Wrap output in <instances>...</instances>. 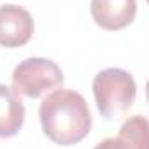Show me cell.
I'll return each instance as SVG.
<instances>
[{"label":"cell","instance_id":"1","mask_svg":"<svg viewBox=\"0 0 149 149\" xmlns=\"http://www.w3.org/2000/svg\"><path fill=\"white\" fill-rule=\"evenodd\" d=\"M43 134L59 146H73L83 141L92 128L87 101L74 90L57 88L40 104Z\"/></svg>","mask_w":149,"mask_h":149},{"label":"cell","instance_id":"2","mask_svg":"<svg viewBox=\"0 0 149 149\" xmlns=\"http://www.w3.org/2000/svg\"><path fill=\"white\" fill-rule=\"evenodd\" d=\"M99 113L106 120H116L128 111L137 95L134 76L120 68H106L95 74L92 83Z\"/></svg>","mask_w":149,"mask_h":149},{"label":"cell","instance_id":"3","mask_svg":"<svg viewBox=\"0 0 149 149\" xmlns=\"http://www.w3.org/2000/svg\"><path fill=\"white\" fill-rule=\"evenodd\" d=\"M64 74L61 68L45 57H28L21 61L12 73V87L17 94L37 99L47 92L63 87Z\"/></svg>","mask_w":149,"mask_h":149},{"label":"cell","instance_id":"4","mask_svg":"<svg viewBox=\"0 0 149 149\" xmlns=\"http://www.w3.org/2000/svg\"><path fill=\"white\" fill-rule=\"evenodd\" d=\"M35 31L31 14L21 5H0V45L5 49L23 47Z\"/></svg>","mask_w":149,"mask_h":149},{"label":"cell","instance_id":"5","mask_svg":"<svg viewBox=\"0 0 149 149\" xmlns=\"http://www.w3.org/2000/svg\"><path fill=\"white\" fill-rule=\"evenodd\" d=\"M137 12V0H90V14L97 26L108 31L127 28Z\"/></svg>","mask_w":149,"mask_h":149},{"label":"cell","instance_id":"6","mask_svg":"<svg viewBox=\"0 0 149 149\" xmlns=\"http://www.w3.org/2000/svg\"><path fill=\"white\" fill-rule=\"evenodd\" d=\"M94 149H149V120L141 114L130 116L116 137L101 141Z\"/></svg>","mask_w":149,"mask_h":149},{"label":"cell","instance_id":"7","mask_svg":"<svg viewBox=\"0 0 149 149\" xmlns=\"http://www.w3.org/2000/svg\"><path fill=\"white\" fill-rule=\"evenodd\" d=\"M24 123V104L14 87L0 83V137H14Z\"/></svg>","mask_w":149,"mask_h":149},{"label":"cell","instance_id":"8","mask_svg":"<svg viewBox=\"0 0 149 149\" xmlns=\"http://www.w3.org/2000/svg\"><path fill=\"white\" fill-rule=\"evenodd\" d=\"M146 101H148V104H149V80H148V83H146Z\"/></svg>","mask_w":149,"mask_h":149},{"label":"cell","instance_id":"9","mask_svg":"<svg viewBox=\"0 0 149 149\" xmlns=\"http://www.w3.org/2000/svg\"><path fill=\"white\" fill-rule=\"evenodd\" d=\"M148 3H149V0H148Z\"/></svg>","mask_w":149,"mask_h":149}]
</instances>
